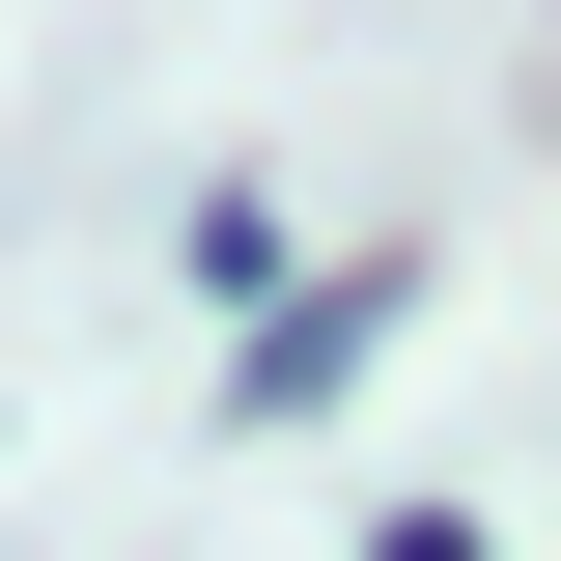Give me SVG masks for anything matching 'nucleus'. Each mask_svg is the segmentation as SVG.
<instances>
[{
    "mask_svg": "<svg viewBox=\"0 0 561 561\" xmlns=\"http://www.w3.org/2000/svg\"><path fill=\"white\" fill-rule=\"evenodd\" d=\"M393 280H421V253L280 280V309H253V365H225V421H337V393H365V337H393Z\"/></svg>",
    "mask_w": 561,
    "mask_h": 561,
    "instance_id": "nucleus-1",
    "label": "nucleus"
},
{
    "mask_svg": "<svg viewBox=\"0 0 561 561\" xmlns=\"http://www.w3.org/2000/svg\"><path fill=\"white\" fill-rule=\"evenodd\" d=\"M393 561H505V534H449V505H393Z\"/></svg>",
    "mask_w": 561,
    "mask_h": 561,
    "instance_id": "nucleus-2",
    "label": "nucleus"
}]
</instances>
